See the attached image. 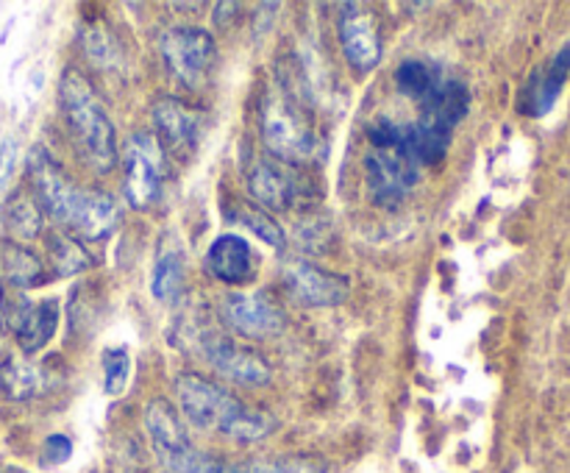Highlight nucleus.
<instances>
[{
    "label": "nucleus",
    "instance_id": "nucleus-32",
    "mask_svg": "<svg viewBox=\"0 0 570 473\" xmlns=\"http://www.w3.org/2000/svg\"><path fill=\"white\" fill-rule=\"evenodd\" d=\"M6 339H9V321H6V293L0 287V351L6 348Z\"/></svg>",
    "mask_w": 570,
    "mask_h": 473
},
{
    "label": "nucleus",
    "instance_id": "nucleus-12",
    "mask_svg": "<svg viewBox=\"0 0 570 473\" xmlns=\"http://www.w3.org/2000/svg\"><path fill=\"white\" fill-rule=\"evenodd\" d=\"M154 122L156 131H159V145H165V150H170L178 159H187L195 154L200 126H204V117L198 109H189L178 98H159L154 104Z\"/></svg>",
    "mask_w": 570,
    "mask_h": 473
},
{
    "label": "nucleus",
    "instance_id": "nucleus-20",
    "mask_svg": "<svg viewBox=\"0 0 570 473\" xmlns=\"http://www.w3.org/2000/svg\"><path fill=\"white\" fill-rule=\"evenodd\" d=\"M45 390V371L26 356H6L0 362V393L9 401H28Z\"/></svg>",
    "mask_w": 570,
    "mask_h": 473
},
{
    "label": "nucleus",
    "instance_id": "nucleus-15",
    "mask_svg": "<svg viewBox=\"0 0 570 473\" xmlns=\"http://www.w3.org/2000/svg\"><path fill=\"white\" fill-rule=\"evenodd\" d=\"M468 104H471V92H468L465 83L454 81V78H443L440 87L421 104L417 126L451 142V134L460 126L462 117L468 115Z\"/></svg>",
    "mask_w": 570,
    "mask_h": 473
},
{
    "label": "nucleus",
    "instance_id": "nucleus-24",
    "mask_svg": "<svg viewBox=\"0 0 570 473\" xmlns=\"http://www.w3.org/2000/svg\"><path fill=\"white\" fill-rule=\"evenodd\" d=\"M184 287V256L176 245L159 250L150 276V293L156 300H173Z\"/></svg>",
    "mask_w": 570,
    "mask_h": 473
},
{
    "label": "nucleus",
    "instance_id": "nucleus-16",
    "mask_svg": "<svg viewBox=\"0 0 570 473\" xmlns=\"http://www.w3.org/2000/svg\"><path fill=\"white\" fill-rule=\"evenodd\" d=\"M206 267L217 282L245 284L254 278L256 259L248 239L239 237V234H223L206 250Z\"/></svg>",
    "mask_w": 570,
    "mask_h": 473
},
{
    "label": "nucleus",
    "instance_id": "nucleus-19",
    "mask_svg": "<svg viewBox=\"0 0 570 473\" xmlns=\"http://www.w3.org/2000/svg\"><path fill=\"white\" fill-rule=\"evenodd\" d=\"M145 432H148L154 451L173 449L189 440L187 423L181 421L176 406L167 398H154L145 406Z\"/></svg>",
    "mask_w": 570,
    "mask_h": 473
},
{
    "label": "nucleus",
    "instance_id": "nucleus-31",
    "mask_svg": "<svg viewBox=\"0 0 570 473\" xmlns=\"http://www.w3.org/2000/svg\"><path fill=\"white\" fill-rule=\"evenodd\" d=\"M72 454V443L70 437H65V434H50L48 440H45V460L48 462H67Z\"/></svg>",
    "mask_w": 570,
    "mask_h": 473
},
{
    "label": "nucleus",
    "instance_id": "nucleus-1",
    "mask_svg": "<svg viewBox=\"0 0 570 473\" xmlns=\"http://www.w3.org/2000/svg\"><path fill=\"white\" fill-rule=\"evenodd\" d=\"M59 104L81 159L106 176L117 165V134L98 89L76 67H67L59 81Z\"/></svg>",
    "mask_w": 570,
    "mask_h": 473
},
{
    "label": "nucleus",
    "instance_id": "nucleus-26",
    "mask_svg": "<svg viewBox=\"0 0 570 473\" xmlns=\"http://www.w3.org/2000/svg\"><path fill=\"white\" fill-rule=\"evenodd\" d=\"M223 473H326V462L317 456H276V460L223 465Z\"/></svg>",
    "mask_w": 570,
    "mask_h": 473
},
{
    "label": "nucleus",
    "instance_id": "nucleus-8",
    "mask_svg": "<svg viewBox=\"0 0 570 473\" xmlns=\"http://www.w3.org/2000/svg\"><path fill=\"white\" fill-rule=\"evenodd\" d=\"M220 317L234 334L248 339H271L287 326L284 312L259 293H228L220 300Z\"/></svg>",
    "mask_w": 570,
    "mask_h": 473
},
{
    "label": "nucleus",
    "instance_id": "nucleus-14",
    "mask_svg": "<svg viewBox=\"0 0 570 473\" xmlns=\"http://www.w3.org/2000/svg\"><path fill=\"white\" fill-rule=\"evenodd\" d=\"M248 193L259 206L284 211L301 198V181L284 161L259 159L248 173Z\"/></svg>",
    "mask_w": 570,
    "mask_h": 473
},
{
    "label": "nucleus",
    "instance_id": "nucleus-9",
    "mask_svg": "<svg viewBox=\"0 0 570 473\" xmlns=\"http://www.w3.org/2000/svg\"><path fill=\"white\" fill-rule=\"evenodd\" d=\"M200 351H204L206 362L215 367L220 376L232 378L237 384H248V387H262V384L271 382L273 371L271 362L265 359L256 351L239 345L234 337L226 334H206L200 339Z\"/></svg>",
    "mask_w": 570,
    "mask_h": 473
},
{
    "label": "nucleus",
    "instance_id": "nucleus-30",
    "mask_svg": "<svg viewBox=\"0 0 570 473\" xmlns=\"http://www.w3.org/2000/svg\"><path fill=\"white\" fill-rule=\"evenodd\" d=\"M17 148H20V145L11 137L0 142V198H3L6 187H9L11 176H14L17 170Z\"/></svg>",
    "mask_w": 570,
    "mask_h": 473
},
{
    "label": "nucleus",
    "instance_id": "nucleus-10",
    "mask_svg": "<svg viewBox=\"0 0 570 473\" xmlns=\"http://www.w3.org/2000/svg\"><path fill=\"white\" fill-rule=\"evenodd\" d=\"M284 284L295 304L301 306H340L348 300L351 284L345 276L312 265V262L298 259L284 267Z\"/></svg>",
    "mask_w": 570,
    "mask_h": 473
},
{
    "label": "nucleus",
    "instance_id": "nucleus-5",
    "mask_svg": "<svg viewBox=\"0 0 570 473\" xmlns=\"http://www.w3.org/2000/svg\"><path fill=\"white\" fill-rule=\"evenodd\" d=\"M28 181H31L33 198L42 206L45 215L65 223L67 228H76L83 204L89 198V189L78 187L42 145H33L31 154H28Z\"/></svg>",
    "mask_w": 570,
    "mask_h": 473
},
{
    "label": "nucleus",
    "instance_id": "nucleus-17",
    "mask_svg": "<svg viewBox=\"0 0 570 473\" xmlns=\"http://www.w3.org/2000/svg\"><path fill=\"white\" fill-rule=\"evenodd\" d=\"M570 72V45H562L554 53V59L543 67V70L534 72L529 78L527 89L521 95V109L532 117H543L546 111H551V106L560 98L562 87L568 81Z\"/></svg>",
    "mask_w": 570,
    "mask_h": 473
},
{
    "label": "nucleus",
    "instance_id": "nucleus-23",
    "mask_svg": "<svg viewBox=\"0 0 570 473\" xmlns=\"http://www.w3.org/2000/svg\"><path fill=\"white\" fill-rule=\"evenodd\" d=\"M440 81H443L440 67L426 59H406L401 61V67L395 70V87H399L406 98L417 100V104H423V100L440 87Z\"/></svg>",
    "mask_w": 570,
    "mask_h": 473
},
{
    "label": "nucleus",
    "instance_id": "nucleus-22",
    "mask_svg": "<svg viewBox=\"0 0 570 473\" xmlns=\"http://www.w3.org/2000/svg\"><path fill=\"white\" fill-rule=\"evenodd\" d=\"M154 454L159 460L161 473H223V462L206 451L195 449L193 440L173 445V449L154 451Z\"/></svg>",
    "mask_w": 570,
    "mask_h": 473
},
{
    "label": "nucleus",
    "instance_id": "nucleus-2",
    "mask_svg": "<svg viewBox=\"0 0 570 473\" xmlns=\"http://www.w3.org/2000/svg\"><path fill=\"white\" fill-rule=\"evenodd\" d=\"M367 139L373 150L365 156V184L371 200L382 209H395L404 204L410 189L421 178V167L412 161L404 145V122L379 117L367 126Z\"/></svg>",
    "mask_w": 570,
    "mask_h": 473
},
{
    "label": "nucleus",
    "instance_id": "nucleus-27",
    "mask_svg": "<svg viewBox=\"0 0 570 473\" xmlns=\"http://www.w3.org/2000/svg\"><path fill=\"white\" fill-rule=\"evenodd\" d=\"M237 220L243 223V226H248L250 231L256 234V237L262 239V243H267L271 248H284V243H287V237H284V228L278 226L276 220H273L271 215H267L262 206H250V204H239L237 206Z\"/></svg>",
    "mask_w": 570,
    "mask_h": 473
},
{
    "label": "nucleus",
    "instance_id": "nucleus-13",
    "mask_svg": "<svg viewBox=\"0 0 570 473\" xmlns=\"http://www.w3.org/2000/svg\"><path fill=\"white\" fill-rule=\"evenodd\" d=\"M337 33L351 67L367 72L382 61V37H379L376 20L367 11H360V6H345V14H340L337 22Z\"/></svg>",
    "mask_w": 570,
    "mask_h": 473
},
{
    "label": "nucleus",
    "instance_id": "nucleus-18",
    "mask_svg": "<svg viewBox=\"0 0 570 473\" xmlns=\"http://www.w3.org/2000/svg\"><path fill=\"white\" fill-rule=\"evenodd\" d=\"M0 270H3L6 282L17 289L39 287L48 278L42 259L22 243H14V239L0 243Z\"/></svg>",
    "mask_w": 570,
    "mask_h": 473
},
{
    "label": "nucleus",
    "instance_id": "nucleus-28",
    "mask_svg": "<svg viewBox=\"0 0 570 473\" xmlns=\"http://www.w3.org/2000/svg\"><path fill=\"white\" fill-rule=\"evenodd\" d=\"M104 365V390L106 395H120L126 390L128 378H131V354L126 348H106L100 356Z\"/></svg>",
    "mask_w": 570,
    "mask_h": 473
},
{
    "label": "nucleus",
    "instance_id": "nucleus-6",
    "mask_svg": "<svg viewBox=\"0 0 570 473\" xmlns=\"http://www.w3.org/2000/svg\"><path fill=\"white\" fill-rule=\"evenodd\" d=\"M122 170H126V200L134 209H148L159 200L161 178H165V148L150 131L131 134L122 154Z\"/></svg>",
    "mask_w": 570,
    "mask_h": 473
},
{
    "label": "nucleus",
    "instance_id": "nucleus-4",
    "mask_svg": "<svg viewBox=\"0 0 570 473\" xmlns=\"http://www.w3.org/2000/svg\"><path fill=\"white\" fill-rule=\"evenodd\" d=\"M176 398L189 426L200 428V432H220L226 437L234 432L243 412L248 410L245 401L198 373H184L176 378Z\"/></svg>",
    "mask_w": 570,
    "mask_h": 473
},
{
    "label": "nucleus",
    "instance_id": "nucleus-7",
    "mask_svg": "<svg viewBox=\"0 0 570 473\" xmlns=\"http://www.w3.org/2000/svg\"><path fill=\"white\" fill-rule=\"evenodd\" d=\"M161 56L173 76L189 89L204 87L217 61V45L209 31L198 26H176L161 37Z\"/></svg>",
    "mask_w": 570,
    "mask_h": 473
},
{
    "label": "nucleus",
    "instance_id": "nucleus-25",
    "mask_svg": "<svg viewBox=\"0 0 570 473\" xmlns=\"http://www.w3.org/2000/svg\"><path fill=\"white\" fill-rule=\"evenodd\" d=\"M48 262L56 276H76L92 265V256L83 248L81 239L67 237V234H53L48 239Z\"/></svg>",
    "mask_w": 570,
    "mask_h": 473
},
{
    "label": "nucleus",
    "instance_id": "nucleus-3",
    "mask_svg": "<svg viewBox=\"0 0 570 473\" xmlns=\"http://www.w3.org/2000/svg\"><path fill=\"white\" fill-rule=\"evenodd\" d=\"M259 128L265 148L284 165H306L317 154V134L306 117L304 104L284 89H271L259 106Z\"/></svg>",
    "mask_w": 570,
    "mask_h": 473
},
{
    "label": "nucleus",
    "instance_id": "nucleus-21",
    "mask_svg": "<svg viewBox=\"0 0 570 473\" xmlns=\"http://www.w3.org/2000/svg\"><path fill=\"white\" fill-rule=\"evenodd\" d=\"M42 206L26 193H14L3 206V226L14 243H28L42 234Z\"/></svg>",
    "mask_w": 570,
    "mask_h": 473
},
{
    "label": "nucleus",
    "instance_id": "nucleus-11",
    "mask_svg": "<svg viewBox=\"0 0 570 473\" xmlns=\"http://www.w3.org/2000/svg\"><path fill=\"white\" fill-rule=\"evenodd\" d=\"M61 306L56 298L45 300H26L17 298L14 304L6 300V321H9V332L14 334L17 345L22 354H37L45 345L53 339L56 326H59Z\"/></svg>",
    "mask_w": 570,
    "mask_h": 473
},
{
    "label": "nucleus",
    "instance_id": "nucleus-29",
    "mask_svg": "<svg viewBox=\"0 0 570 473\" xmlns=\"http://www.w3.org/2000/svg\"><path fill=\"white\" fill-rule=\"evenodd\" d=\"M83 48H87L89 59L98 67L120 65V48H117L115 37H111L104 26L87 28V33H83Z\"/></svg>",
    "mask_w": 570,
    "mask_h": 473
}]
</instances>
